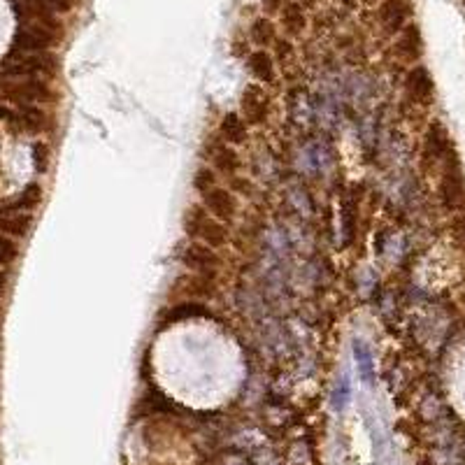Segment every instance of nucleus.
Wrapping results in <instances>:
<instances>
[{
    "mask_svg": "<svg viewBox=\"0 0 465 465\" xmlns=\"http://www.w3.org/2000/svg\"><path fill=\"white\" fill-rule=\"evenodd\" d=\"M16 254H19V249H16L14 240L0 235V266H10V263L16 258Z\"/></svg>",
    "mask_w": 465,
    "mask_h": 465,
    "instance_id": "obj_1",
    "label": "nucleus"
},
{
    "mask_svg": "<svg viewBox=\"0 0 465 465\" xmlns=\"http://www.w3.org/2000/svg\"><path fill=\"white\" fill-rule=\"evenodd\" d=\"M5 288H7V275L3 273V270H0V296L5 293Z\"/></svg>",
    "mask_w": 465,
    "mask_h": 465,
    "instance_id": "obj_2",
    "label": "nucleus"
},
{
    "mask_svg": "<svg viewBox=\"0 0 465 465\" xmlns=\"http://www.w3.org/2000/svg\"><path fill=\"white\" fill-rule=\"evenodd\" d=\"M0 319H3V310H0Z\"/></svg>",
    "mask_w": 465,
    "mask_h": 465,
    "instance_id": "obj_3",
    "label": "nucleus"
}]
</instances>
